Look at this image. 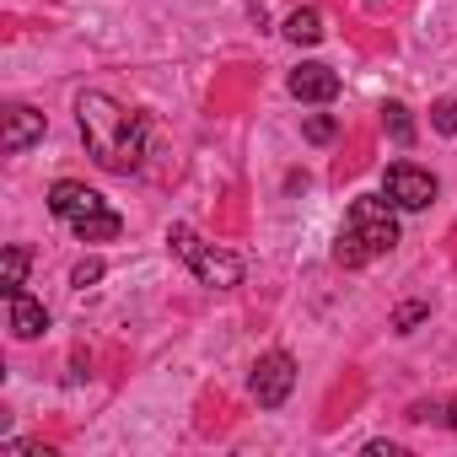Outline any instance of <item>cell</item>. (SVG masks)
I'll return each instance as SVG.
<instances>
[{
	"mask_svg": "<svg viewBox=\"0 0 457 457\" xmlns=\"http://www.w3.org/2000/svg\"><path fill=\"white\" fill-rule=\"evenodd\" d=\"M76 124H81V140H87L97 167H108V172H135L140 167L145 119L129 113L124 103H113L108 92H81L76 97Z\"/></svg>",
	"mask_w": 457,
	"mask_h": 457,
	"instance_id": "1",
	"label": "cell"
},
{
	"mask_svg": "<svg viewBox=\"0 0 457 457\" xmlns=\"http://www.w3.org/2000/svg\"><path fill=\"white\" fill-rule=\"evenodd\" d=\"M398 248V204L382 194H361L339 226V243H334V264L339 270H366L371 259Z\"/></svg>",
	"mask_w": 457,
	"mask_h": 457,
	"instance_id": "2",
	"label": "cell"
},
{
	"mask_svg": "<svg viewBox=\"0 0 457 457\" xmlns=\"http://www.w3.org/2000/svg\"><path fill=\"white\" fill-rule=\"evenodd\" d=\"M167 243H172V253L199 275V286H215V291L243 286V259H237V253H226V248H215V243H199L194 226L178 220L172 232H167Z\"/></svg>",
	"mask_w": 457,
	"mask_h": 457,
	"instance_id": "3",
	"label": "cell"
},
{
	"mask_svg": "<svg viewBox=\"0 0 457 457\" xmlns=\"http://www.w3.org/2000/svg\"><path fill=\"white\" fill-rule=\"evenodd\" d=\"M253 403L259 409H280L286 398H291V387H296V361L286 355V350H270L259 366H253Z\"/></svg>",
	"mask_w": 457,
	"mask_h": 457,
	"instance_id": "4",
	"label": "cell"
},
{
	"mask_svg": "<svg viewBox=\"0 0 457 457\" xmlns=\"http://www.w3.org/2000/svg\"><path fill=\"white\" fill-rule=\"evenodd\" d=\"M382 188H387V199H393L398 210H425V204L436 199V178H430L425 167H414V162H393L387 178H382Z\"/></svg>",
	"mask_w": 457,
	"mask_h": 457,
	"instance_id": "5",
	"label": "cell"
},
{
	"mask_svg": "<svg viewBox=\"0 0 457 457\" xmlns=\"http://www.w3.org/2000/svg\"><path fill=\"white\" fill-rule=\"evenodd\" d=\"M49 210H54L65 226H76V220H87V215H97V210H108V204H103L97 188H87V183H76V178H60V183L49 188Z\"/></svg>",
	"mask_w": 457,
	"mask_h": 457,
	"instance_id": "6",
	"label": "cell"
},
{
	"mask_svg": "<svg viewBox=\"0 0 457 457\" xmlns=\"http://www.w3.org/2000/svg\"><path fill=\"white\" fill-rule=\"evenodd\" d=\"M0 119H6V129H0V145H6L12 156H22L28 145H38V140H44V113H38V108H28V103H12Z\"/></svg>",
	"mask_w": 457,
	"mask_h": 457,
	"instance_id": "7",
	"label": "cell"
},
{
	"mask_svg": "<svg viewBox=\"0 0 457 457\" xmlns=\"http://www.w3.org/2000/svg\"><path fill=\"white\" fill-rule=\"evenodd\" d=\"M291 97H296V103H334V97H339V71L307 60L302 71H291Z\"/></svg>",
	"mask_w": 457,
	"mask_h": 457,
	"instance_id": "8",
	"label": "cell"
},
{
	"mask_svg": "<svg viewBox=\"0 0 457 457\" xmlns=\"http://www.w3.org/2000/svg\"><path fill=\"white\" fill-rule=\"evenodd\" d=\"M6 323H12L17 339H38V334L49 328V312H44V302H33L22 286H12V291H6Z\"/></svg>",
	"mask_w": 457,
	"mask_h": 457,
	"instance_id": "9",
	"label": "cell"
},
{
	"mask_svg": "<svg viewBox=\"0 0 457 457\" xmlns=\"http://www.w3.org/2000/svg\"><path fill=\"white\" fill-rule=\"evenodd\" d=\"M71 232L81 237V243H113L119 232H124V220L113 215V210H97V215H87V220H76Z\"/></svg>",
	"mask_w": 457,
	"mask_h": 457,
	"instance_id": "10",
	"label": "cell"
},
{
	"mask_svg": "<svg viewBox=\"0 0 457 457\" xmlns=\"http://www.w3.org/2000/svg\"><path fill=\"white\" fill-rule=\"evenodd\" d=\"M286 38H291V44H318V38H323V12H318V6L291 12V17H286Z\"/></svg>",
	"mask_w": 457,
	"mask_h": 457,
	"instance_id": "11",
	"label": "cell"
},
{
	"mask_svg": "<svg viewBox=\"0 0 457 457\" xmlns=\"http://www.w3.org/2000/svg\"><path fill=\"white\" fill-rule=\"evenodd\" d=\"M382 119H387V135H393L398 145H409V140H414V119H409V108H403V103H387V108H382Z\"/></svg>",
	"mask_w": 457,
	"mask_h": 457,
	"instance_id": "12",
	"label": "cell"
},
{
	"mask_svg": "<svg viewBox=\"0 0 457 457\" xmlns=\"http://www.w3.org/2000/svg\"><path fill=\"white\" fill-rule=\"evenodd\" d=\"M28 264H33L28 248H6V291L12 286H28Z\"/></svg>",
	"mask_w": 457,
	"mask_h": 457,
	"instance_id": "13",
	"label": "cell"
},
{
	"mask_svg": "<svg viewBox=\"0 0 457 457\" xmlns=\"http://www.w3.org/2000/svg\"><path fill=\"white\" fill-rule=\"evenodd\" d=\"M103 275H108V264H103V259H81V264L71 270V286H76V291H87V286H97Z\"/></svg>",
	"mask_w": 457,
	"mask_h": 457,
	"instance_id": "14",
	"label": "cell"
},
{
	"mask_svg": "<svg viewBox=\"0 0 457 457\" xmlns=\"http://www.w3.org/2000/svg\"><path fill=\"white\" fill-rule=\"evenodd\" d=\"M425 318H430V302H403V307L393 312V328H398V334H409V328H414V323H425Z\"/></svg>",
	"mask_w": 457,
	"mask_h": 457,
	"instance_id": "15",
	"label": "cell"
},
{
	"mask_svg": "<svg viewBox=\"0 0 457 457\" xmlns=\"http://www.w3.org/2000/svg\"><path fill=\"white\" fill-rule=\"evenodd\" d=\"M430 129H441V135H457V97H441V103L430 108Z\"/></svg>",
	"mask_w": 457,
	"mask_h": 457,
	"instance_id": "16",
	"label": "cell"
},
{
	"mask_svg": "<svg viewBox=\"0 0 457 457\" xmlns=\"http://www.w3.org/2000/svg\"><path fill=\"white\" fill-rule=\"evenodd\" d=\"M302 129H307V140H312V145H328V140H334V119H328V113H307V124H302Z\"/></svg>",
	"mask_w": 457,
	"mask_h": 457,
	"instance_id": "17",
	"label": "cell"
},
{
	"mask_svg": "<svg viewBox=\"0 0 457 457\" xmlns=\"http://www.w3.org/2000/svg\"><path fill=\"white\" fill-rule=\"evenodd\" d=\"M366 457H398V446H393V441H371Z\"/></svg>",
	"mask_w": 457,
	"mask_h": 457,
	"instance_id": "18",
	"label": "cell"
},
{
	"mask_svg": "<svg viewBox=\"0 0 457 457\" xmlns=\"http://www.w3.org/2000/svg\"><path fill=\"white\" fill-rule=\"evenodd\" d=\"M446 425H457V403H452V409H446Z\"/></svg>",
	"mask_w": 457,
	"mask_h": 457,
	"instance_id": "19",
	"label": "cell"
}]
</instances>
